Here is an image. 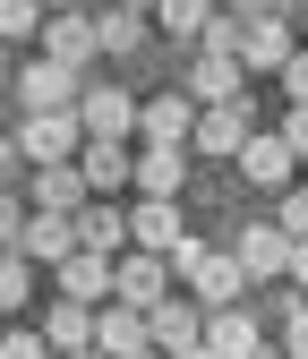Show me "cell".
<instances>
[{
    "instance_id": "cell-1",
    "label": "cell",
    "mask_w": 308,
    "mask_h": 359,
    "mask_svg": "<svg viewBox=\"0 0 308 359\" xmlns=\"http://www.w3.org/2000/svg\"><path fill=\"white\" fill-rule=\"evenodd\" d=\"M77 128L86 137H112V146H128L138 137V95H128V86H77Z\"/></svg>"
},
{
    "instance_id": "cell-2",
    "label": "cell",
    "mask_w": 308,
    "mask_h": 359,
    "mask_svg": "<svg viewBox=\"0 0 308 359\" xmlns=\"http://www.w3.org/2000/svg\"><path fill=\"white\" fill-rule=\"evenodd\" d=\"M197 342H206V308H197V299H171V291H163V299L146 308V351L180 359V351H197Z\"/></svg>"
},
{
    "instance_id": "cell-3",
    "label": "cell",
    "mask_w": 308,
    "mask_h": 359,
    "mask_svg": "<svg viewBox=\"0 0 308 359\" xmlns=\"http://www.w3.org/2000/svg\"><path fill=\"white\" fill-rule=\"evenodd\" d=\"M189 146H197V154H214V163H232V154L248 146V95H232V103H197Z\"/></svg>"
},
{
    "instance_id": "cell-4",
    "label": "cell",
    "mask_w": 308,
    "mask_h": 359,
    "mask_svg": "<svg viewBox=\"0 0 308 359\" xmlns=\"http://www.w3.org/2000/svg\"><path fill=\"white\" fill-rule=\"evenodd\" d=\"M34 43H43V60H60V69H86V60L103 52V43H95V18H77V9H43Z\"/></svg>"
},
{
    "instance_id": "cell-5",
    "label": "cell",
    "mask_w": 308,
    "mask_h": 359,
    "mask_svg": "<svg viewBox=\"0 0 308 359\" xmlns=\"http://www.w3.org/2000/svg\"><path fill=\"white\" fill-rule=\"evenodd\" d=\"M77 146H86L77 111H26V128H18V154L26 163H69Z\"/></svg>"
},
{
    "instance_id": "cell-6",
    "label": "cell",
    "mask_w": 308,
    "mask_h": 359,
    "mask_svg": "<svg viewBox=\"0 0 308 359\" xmlns=\"http://www.w3.org/2000/svg\"><path fill=\"white\" fill-rule=\"evenodd\" d=\"M163 291H171V265H163L154 248H128V257L112 265V299H120V308H154Z\"/></svg>"
},
{
    "instance_id": "cell-7",
    "label": "cell",
    "mask_w": 308,
    "mask_h": 359,
    "mask_svg": "<svg viewBox=\"0 0 308 359\" xmlns=\"http://www.w3.org/2000/svg\"><path fill=\"white\" fill-rule=\"evenodd\" d=\"M206 351L214 359H266V334H257L248 308H206Z\"/></svg>"
},
{
    "instance_id": "cell-8",
    "label": "cell",
    "mask_w": 308,
    "mask_h": 359,
    "mask_svg": "<svg viewBox=\"0 0 308 359\" xmlns=\"http://www.w3.org/2000/svg\"><path fill=\"white\" fill-rule=\"evenodd\" d=\"M18 95H26V111H69V103H77V69H60V60L34 52V60L18 69Z\"/></svg>"
},
{
    "instance_id": "cell-9",
    "label": "cell",
    "mask_w": 308,
    "mask_h": 359,
    "mask_svg": "<svg viewBox=\"0 0 308 359\" xmlns=\"http://www.w3.org/2000/svg\"><path fill=\"white\" fill-rule=\"evenodd\" d=\"M189 128H197V103L171 95V86H163L154 103H138V137L146 146H189Z\"/></svg>"
},
{
    "instance_id": "cell-10",
    "label": "cell",
    "mask_w": 308,
    "mask_h": 359,
    "mask_svg": "<svg viewBox=\"0 0 308 359\" xmlns=\"http://www.w3.org/2000/svg\"><path fill=\"white\" fill-rule=\"evenodd\" d=\"M128 189H146V197H180V189H189V154H180V146H146V154H128Z\"/></svg>"
},
{
    "instance_id": "cell-11",
    "label": "cell",
    "mask_w": 308,
    "mask_h": 359,
    "mask_svg": "<svg viewBox=\"0 0 308 359\" xmlns=\"http://www.w3.org/2000/svg\"><path fill=\"white\" fill-rule=\"evenodd\" d=\"M69 231H77V248H95V257H112V248H128V214H120L112 197H86V205L69 214Z\"/></svg>"
},
{
    "instance_id": "cell-12",
    "label": "cell",
    "mask_w": 308,
    "mask_h": 359,
    "mask_svg": "<svg viewBox=\"0 0 308 359\" xmlns=\"http://www.w3.org/2000/svg\"><path fill=\"white\" fill-rule=\"evenodd\" d=\"M232 163H240L248 189H291V171H300V163H291V146H283V137H257V128H248V146H240Z\"/></svg>"
},
{
    "instance_id": "cell-13",
    "label": "cell",
    "mask_w": 308,
    "mask_h": 359,
    "mask_svg": "<svg viewBox=\"0 0 308 359\" xmlns=\"http://www.w3.org/2000/svg\"><path fill=\"white\" fill-rule=\"evenodd\" d=\"M69 163H77V180H86V197H112V189H128V146H112V137H86Z\"/></svg>"
},
{
    "instance_id": "cell-14",
    "label": "cell",
    "mask_w": 308,
    "mask_h": 359,
    "mask_svg": "<svg viewBox=\"0 0 308 359\" xmlns=\"http://www.w3.org/2000/svg\"><path fill=\"white\" fill-rule=\"evenodd\" d=\"M189 291H197V308H240L248 274H240V257H232V248H206V265L189 274Z\"/></svg>"
},
{
    "instance_id": "cell-15",
    "label": "cell",
    "mask_w": 308,
    "mask_h": 359,
    "mask_svg": "<svg viewBox=\"0 0 308 359\" xmlns=\"http://www.w3.org/2000/svg\"><path fill=\"white\" fill-rule=\"evenodd\" d=\"M232 257H240V274H248V283H274V274H283V257H291V240L274 231V222H248V231L232 240Z\"/></svg>"
},
{
    "instance_id": "cell-16",
    "label": "cell",
    "mask_w": 308,
    "mask_h": 359,
    "mask_svg": "<svg viewBox=\"0 0 308 359\" xmlns=\"http://www.w3.org/2000/svg\"><path fill=\"white\" fill-rule=\"evenodd\" d=\"M300 52V43H291V18H248L240 26V69H283Z\"/></svg>"
},
{
    "instance_id": "cell-17",
    "label": "cell",
    "mask_w": 308,
    "mask_h": 359,
    "mask_svg": "<svg viewBox=\"0 0 308 359\" xmlns=\"http://www.w3.org/2000/svg\"><path fill=\"white\" fill-rule=\"evenodd\" d=\"M103 291H112V257H95V248L60 257V299H77V308H103Z\"/></svg>"
},
{
    "instance_id": "cell-18",
    "label": "cell",
    "mask_w": 308,
    "mask_h": 359,
    "mask_svg": "<svg viewBox=\"0 0 308 359\" xmlns=\"http://www.w3.org/2000/svg\"><path fill=\"white\" fill-rule=\"evenodd\" d=\"M18 257H34V265H60V257H77V231H69V214H26V231H18Z\"/></svg>"
},
{
    "instance_id": "cell-19",
    "label": "cell",
    "mask_w": 308,
    "mask_h": 359,
    "mask_svg": "<svg viewBox=\"0 0 308 359\" xmlns=\"http://www.w3.org/2000/svg\"><path fill=\"white\" fill-rule=\"evenodd\" d=\"M95 351H103V359H138V351H146V308H120V299H112L103 317H95Z\"/></svg>"
},
{
    "instance_id": "cell-20",
    "label": "cell",
    "mask_w": 308,
    "mask_h": 359,
    "mask_svg": "<svg viewBox=\"0 0 308 359\" xmlns=\"http://www.w3.org/2000/svg\"><path fill=\"white\" fill-rule=\"evenodd\" d=\"M171 240H180V197H146L138 214H128V248H171Z\"/></svg>"
},
{
    "instance_id": "cell-21",
    "label": "cell",
    "mask_w": 308,
    "mask_h": 359,
    "mask_svg": "<svg viewBox=\"0 0 308 359\" xmlns=\"http://www.w3.org/2000/svg\"><path fill=\"white\" fill-rule=\"evenodd\" d=\"M240 77H248V69H240L232 52H197V69H189V103H232Z\"/></svg>"
},
{
    "instance_id": "cell-22",
    "label": "cell",
    "mask_w": 308,
    "mask_h": 359,
    "mask_svg": "<svg viewBox=\"0 0 308 359\" xmlns=\"http://www.w3.org/2000/svg\"><path fill=\"white\" fill-rule=\"evenodd\" d=\"M77 205H86L77 163H34V214H77Z\"/></svg>"
},
{
    "instance_id": "cell-23",
    "label": "cell",
    "mask_w": 308,
    "mask_h": 359,
    "mask_svg": "<svg viewBox=\"0 0 308 359\" xmlns=\"http://www.w3.org/2000/svg\"><path fill=\"white\" fill-rule=\"evenodd\" d=\"M43 342H52V351H95V308L52 299V308H43Z\"/></svg>"
},
{
    "instance_id": "cell-24",
    "label": "cell",
    "mask_w": 308,
    "mask_h": 359,
    "mask_svg": "<svg viewBox=\"0 0 308 359\" xmlns=\"http://www.w3.org/2000/svg\"><path fill=\"white\" fill-rule=\"evenodd\" d=\"M95 43L103 52H146V9L138 0H112V9L95 18Z\"/></svg>"
},
{
    "instance_id": "cell-25",
    "label": "cell",
    "mask_w": 308,
    "mask_h": 359,
    "mask_svg": "<svg viewBox=\"0 0 308 359\" xmlns=\"http://www.w3.org/2000/svg\"><path fill=\"white\" fill-rule=\"evenodd\" d=\"M206 18H214V0H154V26H163V34H180V43H197Z\"/></svg>"
},
{
    "instance_id": "cell-26",
    "label": "cell",
    "mask_w": 308,
    "mask_h": 359,
    "mask_svg": "<svg viewBox=\"0 0 308 359\" xmlns=\"http://www.w3.org/2000/svg\"><path fill=\"white\" fill-rule=\"evenodd\" d=\"M26 299H34V283H26V257H18V248H0V317H18Z\"/></svg>"
},
{
    "instance_id": "cell-27",
    "label": "cell",
    "mask_w": 308,
    "mask_h": 359,
    "mask_svg": "<svg viewBox=\"0 0 308 359\" xmlns=\"http://www.w3.org/2000/svg\"><path fill=\"white\" fill-rule=\"evenodd\" d=\"M43 26V0H0V43H26Z\"/></svg>"
},
{
    "instance_id": "cell-28",
    "label": "cell",
    "mask_w": 308,
    "mask_h": 359,
    "mask_svg": "<svg viewBox=\"0 0 308 359\" xmlns=\"http://www.w3.org/2000/svg\"><path fill=\"white\" fill-rule=\"evenodd\" d=\"M197 52H232V60H240V18L214 9V18H206V34H197Z\"/></svg>"
},
{
    "instance_id": "cell-29",
    "label": "cell",
    "mask_w": 308,
    "mask_h": 359,
    "mask_svg": "<svg viewBox=\"0 0 308 359\" xmlns=\"http://www.w3.org/2000/svg\"><path fill=\"white\" fill-rule=\"evenodd\" d=\"M283 240H308V189H283V214H274Z\"/></svg>"
},
{
    "instance_id": "cell-30",
    "label": "cell",
    "mask_w": 308,
    "mask_h": 359,
    "mask_svg": "<svg viewBox=\"0 0 308 359\" xmlns=\"http://www.w3.org/2000/svg\"><path fill=\"white\" fill-rule=\"evenodd\" d=\"M0 359H52V342H43L34 325H18V334H0Z\"/></svg>"
},
{
    "instance_id": "cell-31",
    "label": "cell",
    "mask_w": 308,
    "mask_h": 359,
    "mask_svg": "<svg viewBox=\"0 0 308 359\" xmlns=\"http://www.w3.org/2000/svg\"><path fill=\"white\" fill-rule=\"evenodd\" d=\"M274 137L291 146V163H308V103H291V111H283V128H274Z\"/></svg>"
},
{
    "instance_id": "cell-32",
    "label": "cell",
    "mask_w": 308,
    "mask_h": 359,
    "mask_svg": "<svg viewBox=\"0 0 308 359\" xmlns=\"http://www.w3.org/2000/svg\"><path fill=\"white\" fill-rule=\"evenodd\" d=\"M283 359H308V299L283 308Z\"/></svg>"
},
{
    "instance_id": "cell-33",
    "label": "cell",
    "mask_w": 308,
    "mask_h": 359,
    "mask_svg": "<svg viewBox=\"0 0 308 359\" xmlns=\"http://www.w3.org/2000/svg\"><path fill=\"white\" fill-rule=\"evenodd\" d=\"M18 231H26V205H18L9 189H0V248H18Z\"/></svg>"
},
{
    "instance_id": "cell-34",
    "label": "cell",
    "mask_w": 308,
    "mask_h": 359,
    "mask_svg": "<svg viewBox=\"0 0 308 359\" xmlns=\"http://www.w3.org/2000/svg\"><path fill=\"white\" fill-rule=\"evenodd\" d=\"M283 9H291V0H223V18H240V26L248 18H283Z\"/></svg>"
},
{
    "instance_id": "cell-35",
    "label": "cell",
    "mask_w": 308,
    "mask_h": 359,
    "mask_svg": "<svg viewBox=\"0 0 308 359\" xmlns=\"http://www.w3.org/2000/svg\"><path fill=\"white\" fill-rule=\"evenodd\" d=\"M274 77H283V86H291V103H308V52H291V60H283V69H274Z\"/></svg>"
},
{
    "instance_id": "cell-36",
    "label": "cell",
    "mask_w": 308,
    "mask_h": 359,
    "mask_svg": "<svg viewBox=\"0 0 308 359\" xmlns=\"http://www.w3.org/2000/svg\"><path fill=\"white\" fill-rule=\"evenodd\" d=\"M283 274H291V283L308 291V240H291V257H283Z\"/></svg>"
},
{
    "instance_id": "cell-37",
    "label": "cell",
    "mask_w": 308,
    "mask_h": 359,
    "mask_svg": "<svg viewBox=\"0 0 308 359\" xmlns=\"http://www.w3.org/2000/svg\"><path fill=\"white\" fill-rule=\"evenodd\" d=\"M180 359H214V351H206V342H197V351H180Z\"/></svg>"
},
{
    "instance_id": "cell-38",
    "label": "cell",
    "mask_w": 308,
    "mask_h": 359,
    "mask_svg": "<svg viewBox=\"0 0 308 359\" xmlns=\"http://www.w3.org/2000/svg\"><path fill=\"white\" fill-rule=\"evenodd\" d=\"M43 9H77V0H43Z\"/></svg>"
},
{
    "instance_id": "cell-39",
    "label": "cell",
    "mask_w": 308,
    "mask_h": 359,
    "mask_svg": "<svg viewBox=\"0 0 308 359\" xmlns=\"http://www.w3.org/2000/svg\"><path fill=\"white\" fill-rule=\"evenodd\" d=\"M69 359H103V351H69Z\"/></svg>"
},
{
    "instance_id": "cell-40",
    "label": "cell",
    "mask_w": 308,
    "mask_h": 359,
    "mask_svg": "<svg viewBox=\"0 0 308 359\" xmlns=\"http://www.w3.org/2000/svg\"><path fill=\"white\" fill-rule=\"evenodd\" d=\"M138 359H163V351H138Z\"/></svg>"
},
{
    "instance_id": "cell-41",
    "label": "cell",
    "mask_w": 308,
    "mask_h": 359,
    "mask_svg": "<svg viewBox=\"0 0 308 359\" xmlns=\"http://www.w3.org/2000/svg\"><path fill=\"white\" fill-rule=\"evenodd\" d=\"M300 9H308V0H300Z\"/></svg>"
}]
</instances>
